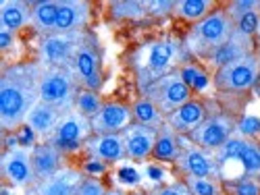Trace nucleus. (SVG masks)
<instances>
[{
  "label": "nucleus",
  "mask_w": 260,
  "mask_h": 195,
  "mask_svg": "<svg viewBox=\"0 0 260 195\" xmlns=\"http://www.w3.org/2000/svg\"><path fill=\"white\" fill-rule=\"evenodd\" d=\"M44 67L36 60L15 62L0 73V127L7 135L25 125L29 110L40 100V79Z\"/></svg>",
  "instance_id": "obj_1"
},
{
  "label": "nucleus",
  "mask_w": 260,
  "mask_h": 195,
  "mask_svg": "<svg viewBox=\"0 0 260 195\" xmlns=\"http://www.w3.org/2000/svg\"><path fill=\"white\" fill-rule=\"evenodd\" d=\"M187 60L189 56L183 48V42L175 35H162L138 46L129 56V67L136 75L138 90L144 92L150 83L177 71Z\"/></svg>",
  "instance_id": "obj_2"
},
{
  "label": "nucleus",
  "mask_w": 260,
  "mask_h": 195,
  "mask_svg": "<svg viewBox=\"0 0 260 195\" xmlns=\"http://www.w3.org/2000/svg\"><path fill=\"white\" fill-rule=\"evenodd\" d=\"M233 31H235L233 19L227 15L225 7H219L202 21L193 23L181 42L189 58L206 60L214 50H219L233 35Z\"/></svg>",
  "instance_id": "obj_3"
},
{
  "label": "nucleus",
  "mask_w": 260,
  "mask_h": 195,
  "mask_svg": "<svg viewBox=\"0 0 260 195\" xmlns=\"http://www.w3.org/2000/svg\"><path fill=\"white\" fill-rule=\"evenodd\" d=\"M81 85L71 67H44L40 79V100L60 112H69L75 106L77 92Z\"/></svg>",
  "instance_id": "obj_4"
},
{
  "label": "nucleus",
  "mask_w": 260,
  "mask_h": 195,
  "mask_svg": "<svg viewBox=\"0 0 260 195\" xmlns=\"http://www.w3.org/2000/svg\"><path fill=\"white\" fill-rule=\"evenodd\" d=\"M214 90L225 94H246L256 88L260 81V58L252 52L244 58H237L212 73Z\"/></svg>",
  "instance_id": "obj_5"
},
{
  "label": "nucleus",
  "mask_w": 260,
  "mask_h": 195,
  "mask_svg": "<svg viewBox=\"0 0 260 195\" xmlns=\"http://www.w3.org/2000/svg\"><path fill=\"white\" fill-rule=\"evenodd\" d=\"M88 31H52L38 40V62L42 67H73V60Z\"/></svg>",
  "instance_id": "obj_6"
},
{
  "label": "nucleus",
  "mask_w": 260,
  "mask_h": 195,
  "mask_svg": "<svg viewBox=\"0 0 260 195\" xmlns=\"http://www.w3.org/2000/svg\"><path fill=\"white\" fill-rule=\"evenodd\" d=\"M214 158L219 162L221 172L229 166H240L242 177H260V143L246 135L235 133L225 145L214 151Z\"/></svg>",
  "instance_id": "obj_7"
},
{
  "label": "nucleus",
  "mask_w": 260,
  "mask_h": 195,
  "mask_svg": "<svg viewBox=\"0 0 260 195\" xmlns=\"http://www.w3.org/2000/svg\"><path fill=\"white\" fill-rule=\"evenodd\" d=\"M142 96L150 98L158 108L165 116H169L171 112H175L179 106L187 104L193 98V92L187 88V83L183 81L179 69L173 71L165 77H160L158 81L150 83L144 92H140Z\"/></svg>",
  "instance_id": "obj_8"
},
{
  "label": "nucleus",
  "mask_w": 260,
  "mask_h": 195,
  "mask_svg": "<svg viewBox=\"0 0 260 195\" xmlns=\"http://www.w3.org/2000/svg\"><path fill=\"white\" fill-rule=\"evenodd\" d=\"M73 73L79 81L81 88L85 90H94L100 92L102 83H104V71H102V52H100V44L98 37L88 31L83 44L73 60Z\"/></svg>",
  "instance_id": "obj_9"
},
{
  "label": "nucleus",
  "mask_w": 260,
  "mask_h": 195,
  "mask_svg": "<svg viewBox=\"0 0 260 195\" xmlns=\"http://www.w3.org/2000/svg\"><path fill=\"white\" fill-rule=\"evenodd\" d=\"M34 147L27 145H7L3 156H0V172L7 185L15 189H25L36 185V172L31 162Z\"/></svg>",
  "instance_id": "obj_10"
},
{
  "label": "nucleus",
  "mask_w": 260,
  "mask_h": 195,
  "mask_svg": "<svg viewBox=\"0 0 260 195\" xmlns=\"http://www.w3.org/2000/svg\"><path fill=\"white\" fill-rule=\"evenodd\" d=\"M237 133V121L229 112H210L204 123L193 129L187 135L189 141L200 145L202 149L216 151L221 145H225L233 135Z\"/></svg>",
  "instance_id": "obj_11"
},
{
  "label": "nucleus",
  "mask_w": 260,
  "mask_h": 195,
  "mask_svg": "<svg viewBox=\"0 0 260 195\" xmlns=\"http://www.w3.org/2000/svg\"><path fill=\"white\" fill-rule=\"evenodd\" d=\"M94 135L92 131V121L88 116H83L81 112H77L75 108L69 112H64L54 135L48 139L50 143H54L62 154L67 151H75V149H81L85 145L90 137Z\"/></svg>",
  "instance_id": "obj_12"
},
{
  "label": "nucleus",
  "mask_w": 260,
  "mask_h": 195,
  "mask_svg": "<svg viewBox=\"0 0 260 195\" xmlns=\"http://www.w3.org/2000/svg\"><path fill=\"white\" fill-rule=\"evenodd\" d=\"M175 164L183 172V177H208L221 181V168L214 158V151L202 149L185 135H181V154Z\"/></svg>",
  "instance_id": "obj_13"
},
{
  "label": "nucleus",
  "mask_w": 260,
  "mask_h": 195,
  "mask_svg": "<svg viewBox=\"0 0 260 195\" xmlns=\"http://www.w3.org/2000/svg\"><path fill=\"white\" fill-rule=\"evenodd\" d=\"M132 123H134L132 104L111 100V102H104L100 112L92 119V131H94V135L123 133Z\"/></svg>",
  "instance_id": "obj_14"
},
{
  "label": "nucleus",
  "mask_w": 260,
  "mask_h": 195,
  "mask_svg": "<svg viewBox=\"0 0 260 195\" xmlns=\"http://www.w3.org/2000/svg\"><path fill=\"white\" fill-rule=\"evenodd\" d=\"M156 137H158V129L146 127V125H140V123H132L123 131L127 160L144 162L148 158H152V151H154V145H156Z\"/></svg>",
  "instance_id": "obj_15"
},
{
  "label": "nucleus",
  "mask_w": 260,
  "mask_h": 195,
  "mask_svg": "<svg viewBox=\"0 0 260 195\" xmlns=\"http://www.w3.org/2000/svg\"><path fill=\"white\" fill-rule=\"evenodd\" d=\"M92 15V3L88 0H58V19L54 31H88Z\"/></svg>",
  "instance_id": "obj_16"
},
{
  "label": "nucleus",
  "mask_w": 260,
  "mask_h": 195,
  "mask_svg": "<svg viewBox=\"0 0 260 195\" xmlns=\"http://www.w3.org/2000/svg\"><path fill=\"white\" fill-rule=\"evenodd\" d=\"M83 179H85L83 170L75 166H62L48 179L38 181L34 187L38 195H77Z\"/></svg>",
  "instance_id": "obj_17"
},
{
  "label": "nucleus",
  "mask_w": 260,
  "mask_h": 195,
  "mask_svg": "<svg viewBox=\"0 0 260 195\" xmlns=\"http://www.w3.org/2000/svg\"><path fill=\"white\" fill-rule=\"evenodd\" d=\"M85 154L90 158H96L104 164H117L127 160V149L123 133H111V135H92L83 145Z\"/></svg>",
  "instance_id": "obj_18"
},
{
  "label": "nucleus",
  "mask_w": 260,
  "mask_h": 195,
  "mask_svg": "<svg viewBox=\"0 0 260 195\" xmlns=\"http://www.w3.org/2000/svg\"><path fill=\"white\" fill-rule=\"evenodd\" d=\"M208 114H210V112H208L206 102L191 98L187 104L179 106L175 112H171V114L167 116V125L175 129L179 135H185V137H187V135L193 131V129H198V127L204 123V119H206Z\"/></svg>",
  "instance_id": "obj_19"
},
{
  "label": "nucleus",
  "mask_w": 260,
  "mask_h": 195,
  "mask_svg": "<svg viewBox=\"0 0 260 195\" xmlns=\"http://www.w3.org/2000/svg\"><path fill=\"white\" fill-rule=\"evenodd\" d=\"M252 52H256V50H254V40L248 37V35H244V33H240V31L235 29L233 35L225 42V44H223L219 50H214L204 62H208L210 67L216 71V69L225 67V64H229V62H233V60H237V58H244V56H248V54H252Z\"/></svg>",
  "instance_id": "obj_20"
},
{
  "label": "nucleus",
  "mask_w": 260,
  "mask_h": 195,
  "mask_svg": "<svg viewBox=\"0 0 260 195\" xmlns=\"http://www.w3.org/2000/svg\"><path fill=\"white\" fill-rule=\"evenodd\" d=\"M62 114H64V112H60L58 108H54V106H50V104H46V102H42V100H38L36 106L29 110L27 119H25V127L31 129V131H34L38 137H42V139L48 141V139L54 135L56 127H58V123H60V119H62Z\"/></svg>",
  "instance_id": "obj_21"
},
{
  "label": "nucleus",
  "mask_w": 260,
  "mask_h": 195,
  "mask_svg": "<svg viewBox=\"0 0 260 195\" xmlns=\"http://www.w3.org/2000/svg\"><path fill=\"white\" fill-rule=\"evenodd\" d=\"M31 27V3L27 0H3L0 3V29L13 33Z\"/></svg>",
  "instance_id": "obj_22"
},
{
  "label": "nucleus",
  "mask_w": 260,
  "mask_h": 195,
  "mask_svg": "<svg viewBox=\"0 0 260 195\" xmlns=\"http://www.w3.org/2000/svg\"><path fill=\"white\" fill-rule=\"evenodd\" d=\"M64 154L50 141H42L34 145V154H31V162H34V172H36V179H48L50 175H54L56 170H60L64 164ZM36 181V183H38Z\"/></svg>",
  "instance_id": "obj_23"
},
{
  "label": "nucleus",
  "mask_w": 260,
  "mask_h": 195,
  "mask_svg": "<svg viewBox=\"0 0 260 195\" xmlns=\"http://www.w3.org/2000/svg\"><path fill=\"white\" fill-rule=\"evenodd\" d=\"M179 154H181V135L173 127H169L165 123L158 129V137H156V145H154V151H152V158L158 160V162L175 164L179 160Z\"/></svg>",
  "instance_id": "obj_24"
},
{
  "label": "nucleus",
  "mask_w": 260,
  "mask_h": 195,
  "mask_svg": "<svg viewBox=\"0 0 260 195\" xmlns=\"http://www.w3.org/2000/svg\"><path fill=\"white\" fill-rule=\"evenodd\" d=\"M58 0H36L31 3V29L38 35H48L56 29Z\"/></svg>",
  "instance_id": "obj_25"
},
{
  "label": "nucleus",
  "mask_w": 260,
  "mask_h": 195,
  "mask_svg": "<svg viewBox=\"0 0 260 195\" xmlns=\"http://www.w3.org/2000/svg\"><path fill=\"white\" fill-rule=\"evenodd\" d=\"M219 9V5L214 0H175V9L173 15L187 23H198L204 17H208L212 11Z\"/></svg>",
  "instance_id": "obj_26"
},
{
  "label": "nucleus",
  "mask_w": 260,
  "mask_h": 195,
  "mask_svg": "<svg viewBox=\"0 0 260 195\" xmlns=\"http://www.w3.org/2000/svg\"><path fill=\"white\" fill-rule=\"evenodd\" d=\"M179 73L183 77V81L187 83V88L193 92V94H206V92H212L214 90V81L212 77L206 73L204 67H200L198 62H183L179 67Z\"/></svg>",
  "instance_id": "obj_27"
},
{
  "label": "nucleus",
  "mask_w": 260,
  "mask_h": 195,
  "mask_svg": "<svg viewBox=\"0 0 260 195\" xmlns=\"http://www.w3.org/2000/svg\"><path fill=\"white\" fill-rule=\"evenodd\" d=\"M132 112H134V123L152 127V129H160L167 123V116L160 112V108L146 96H140L132 104Z\"/></svg>",
  "instance_id": "obj_28"
},
{
  "label": "nucleus",
  "mask_w": 260,
  "mask_h": 195,
  "mask_svg": "<svg viewBox=\"0 0 260 195\" xmlns=\"http://www.w3.org/2000/svg\"><path fill=\"white\" fill-rule=\"evenodd\" d=\"M108 13L117 21H140L148 17L146 0H117L108 5Z\"/></svg>",
  "instance_id": "obj_29"
},
{
  "label": "nucleus",
  "mask_w": 260,
  "mask_h": 195,
  "mask_svg": "<svg viewBox=\"0 0 260 195\" xmlns=\"http://www.w3.org/2000/svg\"><path fill=\"white\" fill-rule=\"evenodd\" d=\"M104 106V100L100 96V92H94V90H85L81 88L77 92V98H75V110L81 112L83 116H88L90 121L100 112V108Z\"/></svg>",
  "instance_id": "obj_30"
},
{
  "label": "nucleus",
  "mask_w": 260,
  "mask_h": 195,
  "mask_svg": "<svg viewBox=\"0 0 260 195\" xmlns=\"http://www.w3.org/2000/svg\"><path fill=\"white\" fill-rule=\"evenodd\" d=\"M191 195H223V185L219 179L208 177H183Z\"/></svg>",
  "instance_id": "obj_31"
},
{
  "label": "nucleus",
  "mask_w": 260,
  "mask_h": 195,
  "mask_svg": "<svg viewBox=\"0 0 260 195\" xmlns=\"http://www.w3.org/2000/svg\"><path fill=\"white\" fill-rule=\"evenodd\" d=\"M231 195H260V181L256 177H242L229 183Z\"/></svg>",
  "instance_id": "obj_32"
},
{
  "label": "nucleus",
  "mask_w": 260,
  "mask_h": 195,
  "mask_svg": "<svg viewBox=\"0 0 260 195\" xmlns=\"http://www.w3.org/2000/svg\"><path fill=\"white\" fill-rule=\"evenodd\" d=\"M225 11H227V15L233 19V23H235V21L242 19L244 15H248L252 11H260V3H258V0H235V3H229L225 7Z\"/></svg>",
  "instance_id": "obj_33"
},
{
  "label": "nucleus",
  "mask_w": 260,
  "mask_h": 195,
  "mask_svg": "<svg viewBox=\"0 0 260 195\" xmlns=\"http://www.w3.org/2000/svg\"><path fill=\"white\" fill-rule=\"evenodd\" d=\"M148 7V17H169L173 15V9H175V0H146Z\"/></svg>",
  "instance_id": "obj_34"
},
{
  "label": "nucleus",
  "mask_w": 260,
  "mask_h": 195,
  "mask_svg": "<svg viewBox=\"0 0 260 195\" xmlns=\"http://www.w3.org/2000/svg\"><path fill=\"white\" fill-rule=\"evenodd\" d=\"M106 191L108 189L104 187V183L98 177H88V175H85L77 195H106Z\"/></svg>",
  "instance_id": "obj_35"
},
{
  "label": "nucleus",
  "mask_w": 260,
  "mask_h": 195,
  "mask_svg": "<svg viewBox=\"0 0 260 195\" xmlns=\"http://www.w3.org/2000/svg\"><path fill=\"white\" fill-rule=\"evenodd\" d=\"M150 195H191V191L185 185V181H175V183H169V185L154 189Z\"/></svg>",
  "instance_id": "obj_36"
},
{
  "label": "nucleus",
  "mask_w": 260,
  "mask_h": 195,
  "mask_svg": "<svg viewBox=\"0 0 260 195\" xmlns=\"http://www.w3.org/2000/svg\"><path fill=\"white\" fill-rule=\"evenodd\" d=\"M15 35L13 31H7V29H0V50H9L13 46V42H15Z\"/></svg>",
  "instance_id": "obj_37"
},
{
  "label": "nucleus",
  "mask_w": 260,
  "mask_h": 195,
  "mask_svg": "<svg viewBox=\"0 0 260 195\" xmlns=\"http://www.w3.org/2000/svg\"><path fill=\"white\" fill-rule=\"evenodd\" d=\"M85 170H92V175H88V177H98L100 172L106 170V164L100 162V160H96V158H90L88 164H85Z\"/></svg>",
  "instance_id": "obj_38"
},
{
  "label": "nucleus",
  "mask_w": 260,
  "mask_h": 195,
  "mask_svg": "<svg viewBox=\"0 0 260 195\" xmlns=\"http://www.w3.org/2000/svg\"><path fill=\"white\" fill-rule=\"evenodd\" d=\"M106 195H125V193H123V191H113V189H108Z\"/></svg>",
  "instance_id": "obj_39"
},
{
  "label": "nucleus",
  "mask_w": 260,
  "mask_h": 195,
  "mask_svg": "<svg viewBox=\"0 0 260 195\" xmlns=\"http://www.w3.org/2000/svg\"><path fill=\"white\" fill-rule=\"evenodd\" d=\"M258 58H260V52H258Z\"/></svg>",
  "instance_id": "obj_40"
},
{
  "label": "nucleus",
  "mask_w": 260,
  "mask_h": 195,
  "mask_svg": "<svg viewBox=\"0 0 260 195\" xmlns=\"http://www.w3.org/2000/svg\"><path fill=\"white\" fill-rule=\"evenodd\" d=\"M258 181H260V177H258Z\"/></svg>",
  "instance_id": "obj_41"
}]
</instances>
